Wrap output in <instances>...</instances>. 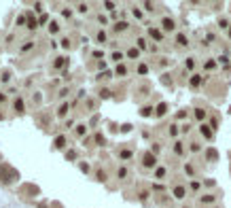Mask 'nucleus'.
Segmentation results:
<instances>
[{
    "instance_id": "obj_1",
    "label": "nucleus",
    "mask_w": 231,
    "mask_h": 208,
    "mask_svg": "<svg viewBox=\"0 0 231 208\" xmlns=\"http://www.w3.org/2000/svg\"><path fill=\"white\" fill-rule=\"evenodd\" d=\"M15 178H19V174L13 170L11 166H7V163H2L0 166V180H2L4 185H9V183H13Z\"/></svg>"
},
{
    "instance_id": "obj_2",
    "label": "nucleus",
    "mask_w": 231,
    "mask_h": 208,
    "mask_svg": "<svg viewBox=\"0 0 231 208\" xmlns=\"http://www.w3.org/2000/svg\"><path fill=\"white\" fill-rule=\"evenodd\" d=\"M142 161H144V166H146V168H153L155 166V155H153V153H144Z\"/></svg>"
},
{
    "instance_id": "obj_3",
    "label": "nucleus",
    "mask_w": 231,
    "mask_h": 208,
    "mask_svg": "<svg viewBox=\"0 0 231 208\" xmlns=\"http://www.w3.org/2000/svg\"><path fill=\"white\" fill-rule=\"evenodd\" d=\"M161 26H163V30H174L176 26H174V21H172L170 17H165L163 21H161Z\"/></svg>"
},
{
    "instance_id": "obj_4",
    "label": "nucleus",
    "mask_w": 231,
    "mask_h": 208,
    "mask_svg": "<svg viewBox=\"0 0 231 208\" xmlns=\"http://www.w3.org/2000/svg\"><path fill=\"white\" fill-rule=\"evenodd\" d=\"M53 145H55V149H62V147L66 145V138H64V136H57V138H55V142H53Z\"/></svg>"
},
{
    "instance_id": "obj_5",
    "label": "nucleus",
    "mask_w": 231,
    "mask_h": 208,
    "mask_svg": "<svg viewBox=\"0 0 231 208\" xmlns=\"http://www.w3.org/2000/svg\"><path fill=\"white\" fill-rule=\"evenodd\" d=\"M206 155H208V159H212V161H216V159H218V153H216V149H208V153H206Z\"/></svg>"
},
{
    "instance_id": "obj_6",
    "label": "nucleus",
    "mask_w": 231,
    "mask_h": 208,
    "mask_svg": "<svg viewBox=\"0 0 231 208\" xmlns=\"http://www.w3.org/2000/svg\"><path fill=\"white\" fill-rule=\"evenodd\" d=\"M176 43H178L180 47H187V45H189V43H187V36H185V34H178V36H176Z\"/></svg>"
},
{
    "instance_id": "obj_7",
    "label": "nucleus",
    "mask_w": 231,
    "mask_h": 208,
    "mask_svg": "<svg viewBox=\"0 0 231 208\" xmlns=\"http://www.w3.org/2000/svg\"><path fill=\"white\" fill-rule=\"evenodd\" d=\"M15 111H17V113H24V100H21V98L15 100Z\"/></svg>"
},
{
    "instance_id": "obj_8",
    "label": "nucleus",
    "mask_w": 231,
    "mask_h": 208,
    "mask_svg": "<svg viewBox=\"0 0 231 208\" xmlns=\"http://www.w3.org/2000/svg\"><path fill=\"white\" fill-rule=\"evenodd\" d=\"M115 30H117V32H123V30H127V21H117Z\"/></svg>"
},
{
    "instance_id": "obj_9",
    "label": "nucleus",
    "mask_w": 231,
    "mask_h": 208,
    "mask_svg": "<svg viewBox=\"0 0 231 208\" xmlns=\"http://www.w3.org/2000/svg\"><path fill=\"white\" fill-rule=\"evenodd\" d=\"M165 113H168V104H163V102H161L159 106H157V115L161 117V115H165Z\"/></svg>"
},
{
    "instance_id": "obj_10",
    "label": "nucleus",
    "mask_w": 231,
    "mask_h": 208,
    "mask_svg": "<svg viewBox=\"0 0 231 208\" xmlns=\"http://www.w3.org/2000/svg\"><path fill=\"white\" fill-rule=\"evenodd\" d=\"M174 195H176L178 200H182V198H185V187H176V189H174Z\"/></svg>"
},
{
    "instance_id": "obj_11",
    "label": "nucleus",
    "mask_w": 231,
    "mask_h": 208,
    "mask_svg": "<svg viewBox=\"0 0 231 208\" xmlns=\"http://www.w3.org/2000/svg\"><path fill=\"white\" fill-rule=\"evenodd\" d=\"M151 36L155 38V41H161V38H163V34H161L159 30H155V28H151Z\"/></svg>"
},
{
    "instance_id": "obj_12",
    "label": "nucleus",
    "mask_w": 231,
    "mask_h": 208,
    "mask_svg": "<svg viewBox=\"0 0 231 208\" xmlns=\"http://www.w3.org/2000/svg\"><path fill=\"white\" fill-rule=\"evenodd\" d=\"M201 134L206 136V138H210V136H212V130L208 128V125H201Z\"/></svg>"
},
{
    "instance_id": "obj_13",
    "label": "nucleus",
    "mask_w": 231,
    "mask_h": 208,
    "mask_svg": "<svg viewBox=\"0 0 231 208\" xmlns=\"http://www.w3.org/2000/svg\"><path fill=\"white\" fill-rule=\"evenodd\" d=\"M64 64H66V57H57V59H55V64H53V66H55V68H62Z\"/></svg>"
},
{
    "instance_id": "obj_14",
    "label": "nucleus",
    "mask_w": 231,
    "mask_h": 208,
    "mask_svg": "<svg viewBox=\"0 0 231 208\" xmlns=\"http://www.w3.org/2000/svg\"><path fill=\"white\" fill-rule=\"evenodd\" d=\"M57 30H60V26H57L55 21H51V24H49V32H51V34H55Z\"/></svg>"
},
{
    "instance_id": "obj_15",
    "label": "nucleus",
    "mask_w": 231,
    "mask_h": 208,
    "mask_svg": "<svg viewBox=\"0 0 231 208\" xmlns=\"http://www.w3.org/2000/svg\"><path fill=\"white\" fill-rule=\"evenodd\" d=\"M66 113H68V104H62V106H60V111H57V115H60V117H64Z\"/></svg>"
},
{
    "instance_id": "obj_16",
    "label": "nucleus",
    "mask_w": 231,
    "mask_h": 208,
    "mask_svg": "<svg viewBox=\"0 0 231 208\" xmlns=\"http://www.w3.org/2000/svg\"><path fill=\"white\" fill-rule=\"evenodd\" d=\"M155 176H157V178H163V176H165V168H157V172H155Z\"/></svg>"
},
{
    "instance_id": "obj_17",
    "label": "nucleus",
    "mask_w": 231,
    "mask_h": 208,
    "mask_svg": "<svg viewBox=\"0 0 231 208\" xmlns=\"http://www.w3.org/2000/svg\"><path fill=\"white\" fill-rule=\"evenodd\" d=\"M151 111H153L151 106H144V108H142L140 113H142V117H148V115H151Z\"/></svg>"
},
{
    "instance_id": "obj_18",
    "label": "nucleus",
    "mask_w": 231,
    "mask_h": 208,
    "mask_svg": "<svg viewBox=\"0 0 231 208\" xmlns=\"http://www.w3.org/2000/svg\"><path fill=\"white\" fill-rule=\"evenodd\" d=\"M127 72V68L123 66V64H119V66H117V74H125Z\"/></svg>"
},
{
    "instance_id": "obj_19",
    "label": "nucleus",
    "mask_w": 231,
    "mask_h": 208,
    "mask_svg": "<svg viewBox=\"0 0 231 208\" xmlns=\"http://www.w3.org/2000/svg\"><path fill=\"white\" fill-rule=\"evenodd\" d=\"M199 83H201V79H199V76H193V79H191V85H193V87H197Z\"/></svg>"
},
{
    "instance_id": "obj_20",
    "label": "nucleus",
    "mask_w": 231,
    "mask_h": 208,
    "mask_svg": "<svg viewBox=\"0 0 231 208\" xmlns=\"http://www.w3.org/2000/svg\"><path fill=\"white\" fill-rule=\"evenodd\" d=\"M32 45H34V43H32V41H28L24 47H21V51H30V49H32Z\"/></svg>"
},
{
    "instance_id": "obj_21",
    "label": "nucleus",
    "mask_w": 231,
    "mask_h": 208,
    "mask_svg": "<svg viewBox=\"0 0 231 208\" xmlns=\"http://www.w3.org/2000/svg\"><path fill=\"white\" fill-rule=\"evenodd\" d=\"M195 117H197V119H203V117H206V113H203L201 108H197V111H195Z\"/></svg>"
},
{
    "instance_id": "obj_22",
    "label": "nucleus",
    "mask_w": 231,
    "mask_h": 208,
    "mask_svg": "<svg viewBox=\"0 0 231 208\" xmlns=\"http://www.w3.org/2000/svg\"><path fill=\"white\" fill-rule=\"evenodd\" d=\"M100 98H104V100H106V98H110V91L108 89H102L100 91Z\"/></svg>"
},
{
    "instance_id": "obj_23",
    "label": "nucleus",
    "mask_w": 231,
    "mask_h": 208,
    "mask_svg": "<svg viewBox=\"0 0 231 208\" xmlns=\"http://www.w3.org/2000/svg\"><path fill=\"white\" fill-rule=\"evenodd\" d=\"M28 28H30V30H36V21L32 19V17L28 19Z\"/></svg>"
},
{
    "instance_id": "obj_24",
    "label": "nucleus",
    "mask_w": 231,
    "mask_h": 208,
    "mask_svg": "<svg viewBox=\"0 0 231 208\" xmlns=\"http://www.w3.org/2000/svg\"><path fill=\"white\" fill-rule=\"evenodd\" d=\"M121 157H123V159H130V157H132V151H121Z\"/></svg>"
},
{
    "instance_id": "obj_25",
    "label": "nucleus",
    "mask_w": 231,
    "mask_h": 208,
    "mask_svg": "<svg viewBox=\"0 0 231 208\" xmlns=\"http://www.w3.org/2000/svg\"><path fill=\"white\" fill-rule=\"evenodd\" d=\"M127 55H130V57H138V49H130V51H127Z\"/></svg>"
},
{
    "instance_id": "obj_26",
    "label": "nucleus",
    "mask_w": 231,
    "mask_h": 208,
    "mask_svg": "<svg viewBox=\"0 0 231 208\" xmlns=\"http://www.w3.org/2000/svg\"><path fill=\"white\" fill-rule=\"evenodd\" d=\"M95 142H98V145H104V136H102V134H95Z\"/></svg>"
},
{
    "instance_id": "obj_27",
    "label": "nucleus",
    "mask_w": 231,
    "mask_h": 208,
    "mask_svg": "<svg viewBox=\"0 0 231 208\" xmlns=\"http://www.w3.org/2000/svg\"><path fill=\"white\" fill-rule=\"evenodd\" d=\"M146 70H148V68L144 66V64H140V66H138V72H140V74H146Z\"/></svg>"
},
{
    "instance_id": "obj_28",
    "label": "nucleus",
    "mask_w": 231,
    "mask_h": 208,
    "mask_svg": "<svg viewBox=\"0 0 231 208\" xmlns=\"http://www.w3.org/2000/svg\"><path fill=\"white\" fill-rule=\"evenodd\" d=\"M98 41L100 43H106V34H104V32H98Z\"/></svg>"
},
{
    "instance_id": "obj_29",
    "label": "nucleus",
    "mask_w": 231,
    "mask_h": 208,
    "mask_svg": "<svg viewBox=\"0 0 231 208\" xmlns=\"http://www.w3.org/2000/svg\"><path fill=\"white\" fill-rule=\"evenodd\" d=\"M127 176V170L125 168H119V178H125Z\"/></svg>"
},
{
    "instance_id": "obj_30",
    "label": "nucleus",
    "mask_w": 231,
    "mask_h": 208,
    "mask_svg": "<svg viewBox=\"0 0 231 208\" xmlns=\"http://www.w3.org/2000/svg\"><path fill=\"white\" fill-rule=\"evenodd\" d=\"M74 157H77V153H74V151H68L66 153V159H74Z\"/></svg>"
},
{
    "instance_id": "obj_31",
    "label": "nucleus",
    "mask_w": 231,
    "mask_h": 208,
    "mask_svg": "<svg viewBox=\"0 0 231 208\" xmlns=\"http://www.w3.org/2000/svg\"><path fill=\"white\" fill-rule=\"evenodd\" d=\"M98 180H106V172H102V170H98Z\"/></svg>"
},
{
    "instance_id": "obj_32",
    "label": "nucleus",
    "mask_w": 231,
    "mask_h": 208,
    "mask_svg": "<svg viewBox=\"0 0 231 208\" xmlns=\"http://www.w3.org/2000/svg\"><path fill=\"white\" fill-rule=\"evenodd\" d=\"M214 198H212V195H203V198H201V202H203V204H208V202H212Z\"/></svg>"
},
{
    "instance_id": "obj_33",
    "label": "nucleus",
    "mask_w": 231,
    "mask_h": 208,
    "mask_svg": "<svg viewBox=\"0 0 231 208\" xmlns=\"http://www.w3.org/2000/svg\"><path fill=\"white\" fill-rule=\"evenodd\" d=\"M170 134L176 136V134H178V128H176V125H172V128H170Z\"/></svg>"
},
{
    "instance_id": "obj_34",
    "label": "nucleus",
    "mask_w": 231,
    "mask_h": 208,
    "mask_svg": "<svg viewBox=\"0 0 231 208\" xmlns=\"http://www.w3.org/2000/svg\"><path fill=\"white\" fill-rule=\"evenodd\" d=\"M138 47H140V49H144V47H146V43H144V38H138Z\"/></svg>"
},
{
    "instance_id": "obj_35",
    "label": "nucleus",
    "mask_w": 231,
    "mask_h": 208,
    "mask_svg": "<svg viewBox=\"0 0 231 208\" xmlns=\"http://www.w3.org/2000/svg\"><path fill=\"white\" fill-rule=\"evenodd\" d=\"M174 151H176V153H182V147H180V142H176V145H174Z\"/></svg>"
},
{
    "instance_id": "obj_36",
    "label": "nucleus",
    "mask_w": 231,
    "mask_h": 208,
    "mask_svg": "<svg viewBox=\"0 0 231 208\" xmlns=\"http://www.w3.org/2000/svg\"><path fill=\"white\" fill-rule=\"evenodd\" d=\"M62 47L68 49V47H70V41H68V38H64V41H62Z\"/></svg>"
},
{
    "instance_id": "obj_37",
    "label": "nucleus",
    "mask_w": 231,
    "mask_h": 208,
    "mask_svg": "<svg viewBox=\"0 0 231 208\" xmlns=\"http://www.w3.org/2000/svg\"><path fill=\"white\" fill-rule=\"evenodd\" d=\"M77 132H79L81 136H83V134H85V125H79V128H77Z\"/></svg>"
},
{
    "instance_id": "obj_38",
    "label": "nucleus",
    "mask_w": 231,
    "mask_h": 208,
    "mask_svg": "<svg viewBox=\"0 0 231 208\" xmlns=\"http://www.w3.org/2000/svg\"><path fill=\"white\" fill-rule=\"evenodd\" d=\"M24 21H26V17H24V15H19V17H17V26H21Z\"/></svg>"
},
{
    "instance_id": "obj_39",
    "label": "nucleus",
    "mask_w": 231,
    "mask_h": 208,
    "mask_svg": "<svg viewBox=\"0 0 231 208\" xmlns=\"http://www.w3.org/2000/svg\"><path fill=\"white\" fill-rule=\"evenodd\" d=\"M229 36H231V26H229Z\"/></svg>"
},
{
    "instance_id": "obj_40",
    "label": "nucleus",
    "mask_w": 231,
    "mask_h": 208,
    "mask_svg": "<svg viewBox=\"0 0 231 208\" xmlns=\"http://www.w3.org/2000/svg\"><path fill=\"white\" fill-rule=\"evenodd\" d=\"M0 159H2V157H0Z\"/></svg>"
}]
</instances>
